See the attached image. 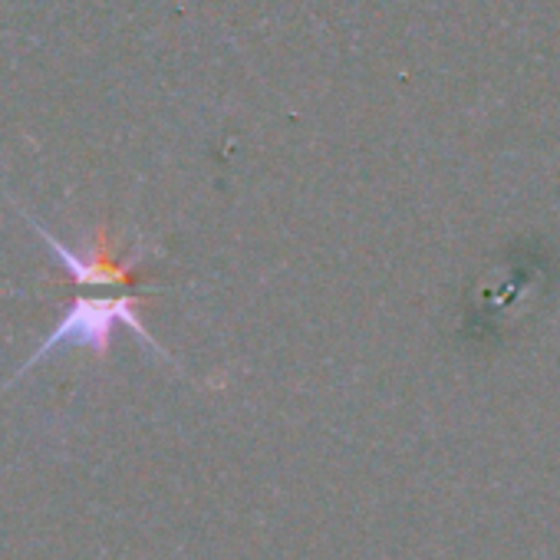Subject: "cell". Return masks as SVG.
Listing matches in <instances>:
<instances>
[{
	"mask_svg": "<svg viewBox=\"0 0 560 560\" xmlns=\"http://www.w3.org/2000/svg\"><path fill=\"white\" fill-rule=\"evenodd\" d=\"M126 324L129 330H136L155 353H162L155 347V340L149 337V330L142 327L139 314H136V301L132 298H80L67 317L60 320V327L34 350V357L24 363V370L18 376H24L31 366H37L40 360H47L50 353L63 350V347H86L93 353H106L109 350V337H113V327Z\"/></svg>",
	"mask_w": 560,
	"mask_h": 560,
	"instance_id": "obj_1",
	"label": "cell"
},
{
	"mask_svg": "<svg viewBox=\"0 0 560 560\" xmlns=\"http://www.w3.org/2000/svg\"><path fill=\"white\" fill-rule=\"evenodd\" d=\"M31 218V214H27ZM31 224H34V231L57 250V257L67 264V270L80 280V284H100V288H106V284H129L132 280V267H136V260H129V264H113L106 254H93V257H80V254H73L63 241H57L44 224H37L34 218H31Z\"/></svg>",
	"mask_w": 560,
	"mask_h": 560,
	"instance_id": "obj_2",
	"label": "cell"
}]
</instances>
